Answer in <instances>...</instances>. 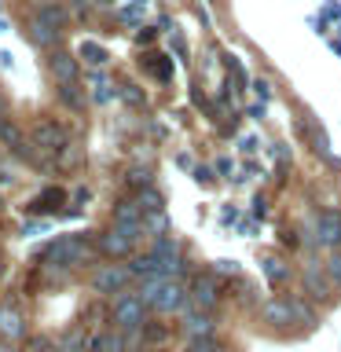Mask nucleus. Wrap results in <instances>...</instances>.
<instances>
[{"label": "nucleus", "mask_w": 341, "mask_h": 352, "mask_svg": "<svg viewBox=\"0 0 341 352\" xmlns=\"http://www.w3.org/2000/svg\"><path fill=\"white\" fill-rule=\"evenodd\" d=\"M143 312H147V305L140 301V294H118V301H114V323L121 330H140L143 327Z\"/></svg>", "instance_id": "1"}, {"label": "nucleus", "mask_w": 341, "mask_h": 352, "mask_svg": "<svg viewBox=\"0 0 341 352\" xmlns=\"http://www.w3.org/2000/svg\"><path fill=\"white\" fill-rule=\"evenodd\" d=\"M312 242H323V246H330V250L341 246V213L338 209L319 213V220L312 224Z\"/></svg>", "instance_id": "2"}, {"label": "nucleus", "mask_w": 341, "mask_h": 352, "mask_svg": "<svg viewBox=\"0 0 341 352\" xmlns=\"http://www.w3.org/2000/svg\"><path fill=\"white\" fill-rule=\"evenodd\" d=\"M191 305L198 308V312H209L217 301H220V283H217V275H195V283H191Z\"/></svg>", "instance_id": "3"}, {"label": "nucleus", "mask_w": 341, "mask_h": 352, "mask_svg": "<svg viewBox=\"0 0 341 352\" xmlns=\"http://www.w3.org/2000/svg\"><path fill=\"white\" fill-rule=\"evenodd\" d=\"M129 279H132L129 268H114V264H107V268H99L92 275V290L96 294H121L129 286Z\"/></svg>", "instance_id": "4"}, {"label": "nucleus", "mask_w": 341, "mask_h": 352, "mask_svg": "<svg viewBox=\"0 0 341 352\" xmlns=\"http://www.w3.org/2000/svg\"><path fill=\"white\" fill-rule=\"evenodd\" d=\"M88 257H92V246H85L81 239H59V242L48 250V261H63L66 268H70V264H81V261H88Z\"/></svg>", "instance_id": "5"}, {"label": "nucleus", "mask_w": 341, "mask_h": 352, "mask_svg": "<svg viewBox=\"0 0 341 352\" xmlns=\"http://www.w3.org/2000/svg\"><path fill=\"white\" fill-rule=\"evenodd\" d=\"M33 143L41 147V158L44 154H55L66 147V132L59 125H52V121H37V129H33Z\"/></svg>", "instance_id": "6"}, {"label": "nucleus", "mask_w": 341, "mask_h": 352, "mask_svg": "<svg viewBox=\"0 0 341 352\" xmlns=\"http://www.w3.org/2000/svg\"><path fill=\"white\" fill-rule=\"evenodd\" d=\"M305 286H308V294H312V297H319V301H323V297H330V290H334V283H330L327 268H323V264H316V261L305 268Z\"/></svg>", "instance_id": "7"}, {"label": "nucleus", "mask_w": 341, "mask_h": 352, "mask_svg": "<svg viewBox=\"0 0 341 352\" xmlns=\"http://www.w3.org/2000/svg\"><path fill=\"white\" fill-rule=\"evenodd\" d=\"M213 330H217V319L209 312H198V308H195V312L184 316V334L187 338H209Z\"/></svg>", "instance_id": "8"}, {"label": "nucleus", "mask_w": 341, "mask_h": 352, "mask_svg": "<svg viewBox=\"0 0 341 352\" xmlns=\"http://www.w3.org/2000/svg\"><path fill=\"white\" fill-rule=\"evenodd\" d=\"M22 334H26L22 316H19L11 305H4V308H0V338H4V341H19Z\"/></svg>", "instance_id": "9"}, {"label": "nucleus", "mask_w": 341, "mask_h": 352, "mask_svg": "<svg viewBox=\"0 0 341 352\" xmlns=\"http://www.w3.org/2000/svg\"><path fill=\"white\" fill-rule=\"evenodd\" d=\"M132 246H136V242H132V239H125L118 228H110L107 235L99 239V250H103L107 257H129V250H132Z\"/></svg>", "instance_id": "10"}, {"label": "nucleus", "mask_w": 341, "mask_h": 352, "mask_svg": "<svg viewBox=\"0 0 341 352\" xmlns=\"http://www.w3.org/2000/svg\"><path fill=\"white\" fill-rule=\"evenodd\" d=\"M30 41L37 44V48H52L55 41H59V30L52 26V22H44L41 15L30 19Z\"/></svg>", "instance_id": "11"}, {"label": "nucleus", "mask_w": 341, "mask_h": 352, "mask_svg": "<svg viewBox=\"0 0 341 352\" xmlns=\"http://www.w3.org/2000/svg\"><path fill=\"white\" fill-rule=\"evenodd\" d=\"M48 70H52V77L59 85H70L74 77H77V63L70 59V55H63V52H55L52 59H48Z\"/></svg>", "instance_id": "12"}, {"label": "nucleus", "mask_w": 341, "mask_h": 352, "mask_svg": "<svg viewBox=\"0 0 341 352\" xmlns=\"http://www.w3.org/2000/svg\"><path fill=\"white\" fill-rule=\"evenodd\" d=\"M264 319L275 327H286V323H297V316H294V301H272V305H264Z\"/></svg>", "instance_id": "13"}, {"label": "nucleus", "mask_w": 341, "mask_h": 352, "mask_svg": "<svg viewBox=\"0 0 341 352\" xmlns=\"http://www.w3.org/2000/svg\"><path fill=\"white\" fill-rule=\"evenodd\" d=\"M151 253H154V261H180V246L173 239H158L151 246Z\"/></svg>", "instance_id": "14"}, {"label": "nucleus", "mask_w": 341, "mask_h": 352, "mask_svg": "<svg viewBox=\"0 0 341 352\" xmlns=\"http://www.w3.org/2000/svg\"><path fill=\"white\" fill-rule=\"evenodd\" d=\"M37 15H41L44 22H52L55 30H59L63 22H66V11H63L59 4H55V0H52V4H41V11H37Z\"/></svg>", "instance_id": "15"}, {"label": "nucleus", "mask_w": 341, "mask_h": 352, "mask_svg": "<svg viewBox=\"0 0 341 352\" xmlns=\"http://www.w3.org/2000/svg\"><path fill=\"white\" fill-rule=\"evenodd\" d=\"M136 202L143 206V213H158V209H162V195L154 191V187H147V191L136 195Z\"/></svg>", "instance_id": "16"}, {"label": "nucleus", "mask_w": 341, "mask_h": 352, "mask_svg": "<svg viewBox=\"0 0 341 352\" xmlns=\"http://www.w3.org/2000/svg\"><path fill=\"white\" fill-rule=\"evenodd\" d=\"M165 228H169V220H165L162 209H158V213H147V220H143V231H147V235H158V231H165Z\"/></svg>", "instance_id": "17"}, {"label": "nucleus", "mask_w": 341, "mask_h": 352, "mask_svg": "<svg viewBox=\"0 0 341 352\" xmlns=\"http://www.w3.org/2000/svg\"><path fill=\"white\" fill-rule=\"evenodd\" d=\"M59 352H88L85 349V338H81V330H70L63 341H59Z\"/></svg>", "instance_id": "18"}, {"label": "nucleus", "mask_w": 341, "mask_h": 352, "mask_svg": "<svg viewBox=\"0 0 341 352\" xmlns=\"http://www.w3.org/2000/svg\"><path fill=\"white\" fill-rule=\"evenodd\" d=\"M323 268H327V275H330V283L334 286H341V250H334L330 257L323 261Z\"/></svg>", "instance_id": "19"}, {"label": "nucleus", "mask_w": 341, "mask_h": 352, "mask_svg": "<svg viewBox=\"0 0 341 352\" xmlns=\"http://www.w3.org/2000/svg\"><path fill=\"white\" fill-rule=\"evenodd\" d=\"M187 352H217V338H187Z\"/></svg>", "instance_id": "20"}, {"label": "nucleus", "mask_w": 341, "mask_h": 352, "mask_svg": "<svg viewBox=\"0 0 341 352\" xmlns=\"http://www.w3.org/2000/svg\"><path fill=\"white\" fill-rule=\"evenodd\" d=\"M81 55H88V63H92V66H103V63H107V52H103V48H96L92 41H85V44H81Z\"/></svg>", "instance_id": "21"}, {"label": "nucleus", "mask_w": 341, "mask_h": 352, "mask_svg": "<svg viewBox=\"0 0 341 352\" xmlns=\"http://www.w3.org/2000/svg\"><path fill=\"white\" fill-rule=\"evenodd\" d=\"M312 143H316V151L323 154L327 162H334V151H330V143H327V136H323V129H316V125H312Z\"/></svg>", "instance_id": "22"}, {"label": "nucleus", "mask_w": 341, "mask_h": 352, "mask_svg": "<svg viewBox=\"0 0 341 352\" xmlns=\"http://www.w3.org/2000/svg\"><path fill=\"white\" fill-rule=\"evenodd\" d=\"M294 316H297V323H301V327H316V312H312L308 305L294 301Z\"/></svg>", "instance_id": "23"}, {"label": "nucleus", "mask_w": 341, "mask_h": 352, "mask_svg": "<svg viewBox=\"0 0 341 352\" xmlns=\"http://www.w3.org/2000/svg\"><path fill=\"white\" fill-rule=\"evenodd\" d=\"M264 275H268V279H275V283H279V279H286V268H283V261L268 257V261H264Z\"/></svg>", "instance_id": "24"}, {"label": "nucleus", "mask_w": 341, "mask_h": 352, "mask_svg": "<svg viewBox=\"0 0 341 352\" xmlns=\"http://www.w3.org/2000/svg\"><path fill=\"white\" fill-rule=\"evenodd\" d=\"M59 96H63V103H70V107H81V92H77V85H63L59 88Z\"/></svg>", "instance_id": "25"}, {"label": "nucleus", "mask_w": 341, "mask_h": 352, "mask_svg": "<svg viewBox=\"0 0 341 352\" xmlns=\"http://www.w3.org/2000/svg\"><path fill=\"white\" fill-rule=\"evenodd\" d=\"M129 180H132V187L147 191V187H151V173H147V169H132V173H129Z\"/></svg>", "instance_id": "26"}, {"label": "nucleus", "mask_w": 341, "mask_h": 352, "mask_svg": "<svg viewBox=\"0 0 341 352\" xmlns=\"http://www.w3.org/2000/svg\"><path fill=\"white\" fill-rule=\"evenodd\" d=\"M92 96H96V99H110V85H107V77H92Z\"/></svg>", "instance_id": "27"}, {"label": "nucleus", "mask_w": 341, "mask_h": 352, "mask_svg": "<svg viewBox=\"0 0 341 352\" xmlns=\"http://www.w3.org/2000/svg\"><path fill=\"white\" fill-rule=\"evenodd\" d=\"M213 275H239V264H235V261H217Z\"/></svg>", "instance_id": "28"}, {"label": "nucleus", "mask_w": 341, "mask_h": 352, "mask_svg": "<svg viewBox=\"0 0 341 352\" xmlns=\"http://www.w3.org/2000/svg\"><path fill=\"white\" fill-rule=\"evenodd\" d=\"M257 143H261L257 136H242V140H239V151H242V154H253V151H257Z\"/></svg>", "instance_id": "29"}, {"label": "nucleus", "mask_w": 341, "mask_h": 352, "mask_svg": "<svg viewBox=\"0 0 341 352\" xmlns=\"http://www.w3.org/2000/svg\"><path fill=\"white\" fill-rule=\"evenodd\" d=\"M70 8H74V15H88V8H92V0H70Z\"/></svg>", "instance_id": "30"}, {"label": "nucleus", "mask_w": 341, "mask_h": 352, "mask_svg": "<svg viewBox=\"0 0 341 352\" xmlns=\"http://www.w3.org/2000/svg\"><path fill=\"white\" fill-rule=\"evenodd\" d=\"M0 187H15V169H0Z\"/></svg>", "instance_id": "31"}, {"label": "nucleus", "mask_w": 341, "mask_h": 352, "mask_svg": "<svg viewBox=\"0 0 341 352\" xmlns=\"http://www.w3.org/2000/svg\"><path fill=\"white\" fill-rule=\"evenodd\" d=\"M217 169L224 173V176H231V169H235V158H217Z\"/></svg>", "instance_id": "32"}, {"label": "nucleus", "mask_w": 341, "mask_h": 352, "mask_svg": "<svg viewBox=\"0 0 341 352\" xmlns=\"http://www.w3.org/2000/svg\"><path fill=\"white\" fill-rule=\"evenodd\" d=\"M125 99H132V103H136V107L143 103V96H140V92H136V88H132V85H129V92H125Z\"/></svg>", "instance_id": "33"}, {"label": "nucleus", "mask_w": 341, "mask_h": 352, "mask_svg": "<svg viewBox=\"0 0 341 352\" xmlns=\"http://www.w3.org/2000/svg\"><path fill=\"white\" fill-rule=\"evenodd\" d=\"M0 352H15V345H11V341H0Z\"/></svg>", "instance_id": "34"}, {"label": "nucleus", "mask_w": 341, "mask_h": 352, "mask_svg": "<svg viewBox=\"0 0 341 352\" xmlns=\"http://www.w3.org/2000/svg\"><path fill=\"white\" fill-rule=\"evenodd\" d=\"M0 118H4V103H0Z\"/></svg>", "instance_id": "35"}]
</instances>
